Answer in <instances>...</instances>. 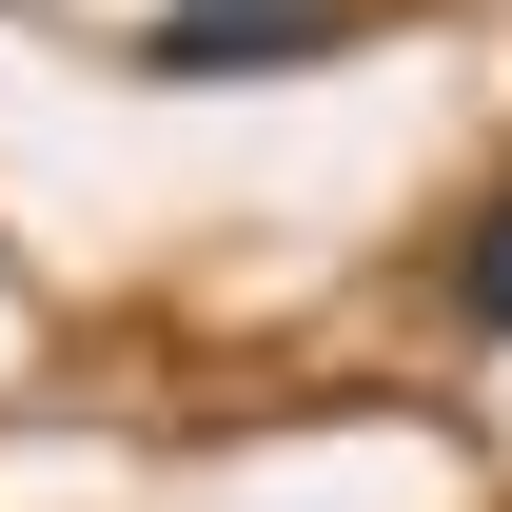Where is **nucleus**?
<instances>
[{"label": "nucleus", "instance_id": "2", "mask_svg": "<svg viewBox=\"0 0 512 512\" xmlns=\"http://www.w3.org/2000/svg\"><path fill=\"white\" fill-rule=\"evenodd\" d=\"M453 316L512 355V197H473V217H453Z\"/></svg>", "mask_w": 512, "mask_h": 512}, {"label": "nucleus", "instance_id": "1", "mask_svg": "<svg viewBox=\"0 0 512 512\" xmlns=\"http://www.w3.org/2000/svg\"><path fill=\"white\" fill-rule=\"evenodd\" d=\"M375 0H158L138 20V79H296V60H335Z\"/></svg>", "mask_w": 512, "mask_h": 512}]
</instances>
